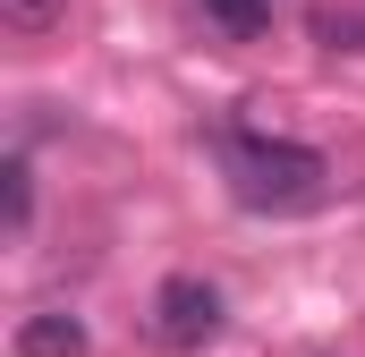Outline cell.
I'll return each instance as SVG.
<instances>
[{
  "instance_id": "cell-3",
  "label": "cell",
  "mask_w": 365,
  "mask_h": 357,
  "mask_svg": "<svg viewBox=\"0 0 365 357\" xmlns=\"http://www.w3.org/2000/svg\"><path fill=\"white\" fill-rule=\"evenodd\" d=\"M17 357H86L93 349V332L68 315V306H34L26 323H17V341H9Z\"/></svg>"
},
{
  "instance_id": "cell-5",
  "label": "cell",
  "mask_w": 365,
  "mask_h": 357,
  "mask_svg": "<svg viewBox=\"0 0 365 357\" xmlns=\"http://www.w3.org/2000/svg\"><path fill=\"white\" fill-rule=\"evenodd\" d=\"M0 204H9V238H26V230H34V162H26V154L0 162Z\"/></svg>"
},
{
  "instance_id": "cell-7",
  "label": "cell",
  "mask_w": 365,
  "mask_h": 357,
  "mask_svg": "<svg viewBox=\"0 0 365 357\" xmlns=\"http://www.w3.org/2000/svg\"><path fill=\"white\" fill-rule=\"evenodd\" d=\"M314 34H323L331 51H357V43H365V17H340V9H323V17H314Z\"/></svg>"
},
{
  "instance_id": "cell-2",
  "label": "cell",
  "mask_w": 365,
  "mask_h": 357,
  "mask_svg": "<svg viewBox=\"0 0 365 357\" xmlns=\"http://www.w3.org/2000/svg\"><path fill=\"white\" fill-rule=\"evenodd\" d=\"M145 332H153L170 357L212 349V341H221V289H212L204 272H170V281L153 289V315H145Z\"/></svg>"
},
{
  "instance_id": "cell-1",
  "label": "cell",
  "mask_w": 365,
  "mask_h": 357,
  "mask_svg": "<svg viewBox=\"0 0 365 357\" xmlns=\"http://www.w3.org/2000/svg\"><path fill=\"white\" fill-rule=\"evenodd\" d=\"M221 178L247 213H314L331 196V162L297 136H264V128H230L221 136Z\"/></svg>"
},
{
  "instance_id": "cell-4",
  "label": "cell",
  "mask_w": 365,
  "mask_h": 357,
  "mask_svg": "<svg viewBox=\"0 0 365 357\" xmlns=\"http://www.w3.org/2000/svg\"><path fill=\"white\" fill-rule=\"evenodd\" d=\"M280 0H195V17L212 26V34H230V43H255L264 26H272Z\"/></svg>"
},
{
  "instance_id": "cell-6",
  "label": "cell",
  "mask_w": 365,
  "mask_h": 357,
  "mask_svg": "<svg viewBox=\"0 0 365 357\" xmlns=\"http://www.w3.org/2000/svg\"><path fill=\"white\" fill-rule=\"evenodd\" d=\"M60 17H68V0H0V26H9V34H26V43H34V34H51Z\"/></svg>"
}]
</instances>
